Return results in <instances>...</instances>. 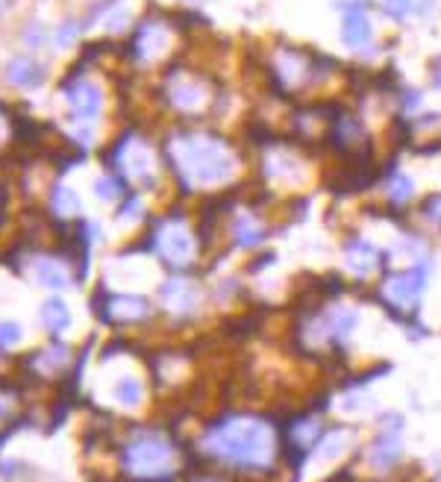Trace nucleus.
Instances as JSON below:
<instances>
[{"label": "nucleus", "instance_id": "nucleus-28", "mask_svg": "<svg viewBox=\"0 0 441 482\" xmlns=\"http://www.w3.org/2000/svg\"><path fill=\"white\" fill-rule=\"evenodd\" d=\"M9 138H12V115H9V109L0 104V147H6Z\"/></svg>", "mask_w": 441, "mask_h": 482}, {"label": "nucleus", "instance_id": "nucleus-32", "mask_svg": "<svg viewBox=\"0 0 441 482\" xmlns=\"http://www.w3.org/2000/svg\"><path fill=\"white\" fill-rule=\"evenodd\" d=\"M6 6H9V0H0V15L6 12Z\"/></svg>", "mask_w": 441, "mask_h": 482}, {"label": "nucleus", "instance_id": "nucleus-9", "mask_svg": "<svg viewBox=\"0 0 441 482\" xmlns=\"http://www.w3.org/2000/svg\"><path fill=\"white\" fill-rule=\"evenodd\" d=\"M62 91H66L68 109L77 124L97 120L100 109H104V89H100L95 80H68L62 82Z\"/></svg>", "mask_w": 441, "mask_h": 482}, {"label": "nucleus", "instance_id": "nucleus-21", "mask_svg": "<svg viewBox=\"0 0 441 482\" xmlns=\"http://www.w3.org/2000/svg\"><path fill=\"white\" fill-rule=\"evenodd\" d=\"M50 206H53V212H57V215L71 218V215H77V212H80V198L68 189V185L57 183L50 189Z\"/></svg>", "mask_w": 441, "mask_h": 482}, {"label": "nucleus", "instance_id": "nucleus-3", "mask_svg": "<svg viewBox=\"0 0 441 482\" xmlns=\"http://www.w3.org/2000/svg\"><path fill=\"white\" fill-rule=\"evenodd\" d=\"M118 456H121L124 474L133 479H165L177 465V450L159 430H133Z\"/></svg>", "mask_w": 441, "mask_h": 482}, {"label": "nucleus", "instance_id": "nucleus-30", "mask_svg": "<svg viewBox=\"0 0 441 482\" xmlns=\"http://www.w3.org/2000/svg\"><path fill=\"white\" fill-rule=\"evenodd\" d=\"M12 403H15V394L9 392V388H0V421L12 412Z\"/></svg>", "mask_w": 441, "mask_h": 482}, {"label": "nucleus", "instance_id": "nucleus-20", "mask_svg": "<svg viewBox=\"0 0 441 482\" xmlns=\"http://www.w3.org/2000/svg\"><path fill=\"white\" fill-rule=\"evenodd\" d=\"M385 194H389L391 206H403V203H409L412 194H415V183H412V177H406L403 171H389V180H385Z\"/></svg>", "mask_w": 441, "mask_h": 482}, {"label": "nucleus", "instance_id": "nucleus-22", "mask_svg": "<svg viewBox=\"0 0 441 482\" xmlns=\"http://www.w3.org/2000/svg\"><path fill=\"white\" fill-rule=\"evenodd\" d=\"M95 194H97V200H104V203L121 200L124 198V177H121V174H115V171L97 177L95 180Z\"/></svg>", "mask_w": 441, "mask_h": 482}, {"label": "nucleus", "instance_id": "nucleus-27", "mask_svg": "<svg viewBox=\"0 0 441 482\" xmlns=\"http://www.w3.org/2000/svg\"><path fill=\"white\" fill-rule=\"evenodd\" d=\"M421 215H424L429 224H436L441 227V191L436 194H429V198L421 203Z\"/></svg>", "mask_w": 441, "mask_h": 482}, {"label": "nucleus", "instance_id": "nucleus-2", "mask_svg": "<svg viewBox=\"0 0 441 482\" xmlns=\"http://www.w3.org/2000/svg\"><path fill=\"white\" fill-rule=\"evenodd\" d=\"M165 156L186 191L218 189L233 180L238 168L227 138H220L218 133H204V129H177L165 142Z\"/></svg>", "mask_w": 441, "mask_h": 482}, {"label": "nucleus", "instance_id": "nucleus-29", "mask_svg": "<svg viewBox=\"0 0 441 482\" xmlns=\"http://www.w3.org/2000/svg\"><path fill=\"white\" fill-rule=\"evenodd\" d=\"M385 9H389V15L394 18H406L412 12V0H383Z\"/></svg>", "mask_w": 441, "mask_h": 482}, {"label": "nucleus", "instance_id": "nucleus-16", "mask_svg": "<svg viewBox=\"0 0 441 482\" xmlns=\"http://www.w3.org/2000/svg\"><path fill=\"white\" fill-rule=\"evenodd\" d=\"M6 80L9 86L15 89H39L44 82V68L33 57H24V53H18L6 62Z\"/></svg>", "mask_w": 441, "mask_h": 482}, {"label": "nucleus", "instance_id": "nucleus-34", "mask_svg": "<svg viewBox=\"0 0 441 482\" xmlns=\"http://www.w3.org/2000/svg\"><path fill=\"white\" fill-rule=\"evenodd\" d=\"M436 482H441V474H438V477H436Z\"/></svg>", "mask_w": 441, "mask_h": 482}, {"label": "nucleus", "instance_id": "nucleus-13", "mask_svg": "<svg viewBox=\"0 0 441 482\" xmlns=\"http://www.w3.org/2000/svg\"><path fill=\"white\" fill-rule=\"evenodd\" d=\"M342 256H344V268H347L351 274H356V276L374 274L376 268L383 265V250L376 247L374 241H368V238H362V236L347 238V241H344Z\"/></svg>", "mask_w": 441, "mask_h": 482}, {"label": "nucleus", "instance_id": "nucleus-24", "mask_svg": "<svg viewBox=\"0 0 441 482\" xmlns=\"http://www.w3.org/2000/svg\"><path fill=\"white\" fill-rule=\"evenodd\" d=\"M80 33H82V24L74 21V18H66V21L59 24L57 35H53V44H57L59 51H68V48H74V42L80 39Z\"/></svg>", "mask_w": 441, "mask_h": 482}, {"label": "nucleus", "instance_id": "nucleus-26", "mask_svg": "<svg viewBox=\"0 0 441 482\" xmlns=\"http://www.w3.org/2000/svg\"><path fill=\"white\" fill-rule=\"evenodd\" d=\"M24 336V330H21V323H15V321H0V347H12L18 345Z\"/></svg>", "mask_w": 441, "mask_h": 482}, {"label": "nucleus", "instance_id": "nucleus-10", "mask_svg": "<svg viewBox=\"0 0 441 482\" xmlns=\"http://www.w3.org/2000/svg\"><path fill=\"white\" fill-rule=\"evenodd\" d=\"M159 303L165 306V312L171 315H191L200 306V289L197 283H191L189 276H171L159 285Z\"/></svg>", "mask_w": 441, "mask_h": 482}, {"label": "nucleus", "instance_id": "nucleus-6", "mask_svg": "<svg viewBox=\"0 0 441 482\" xmlns=\"http://www.w3.org/2000/svg\"><path fill=\"white\" fill-rule=\"evenodd\" d=\"M109 162H112L115 174H121L124 180H133L135 185H142V189L156 185V153L142 136L135 133L124 136L121 142L115 144Z\"/></svg>", "mask_w": 441, "mask_h": 482}, {"label": "nucleus", "instance_id": "nucleus-8", "mask_svg": "<svg viewBox=\"0 0 441 482\" xmlns=\"http://www.w3.org/2000/svg\"><path fill=\"white\" fill-rule=\"evenodd\" d=\"M171 48V27H165L156 18H144V21L135 27L133 42H130V53L139 65L156 62L165 57V51Z\"/></svg>", "mask_w": 441, "mask_h": 482}, {"label": "nucleus", "instance_id": "nucleus-1", "mask_svg": "<svg viewBox=\"0 0 441 482\" xmlns=\"http://www.w3.org/2000/svg\"><path fill=\"white\" fill-rule=\"evenodd\" d=\"M206 456L242 470H271L280 456V432L262 415L233 412L215 421L200 439Z\"/></svg>", "mask_w": 441, "mask_h": 482}, {"label": "nucleus", "instance_id": "nucleus-7", "mask_svg": "<svg viewBox=\"0 0 441 482\" xmlns=\"http://www.w3.org/2000/svg\"><path fill=\"white\" fill-rule=\"evenodd\" d=\"M162 95L168 100V106H174L182 115H200L209 106V86L195 74H168L162 86Z\"/></svg>", "mask_w": 441, "mask_h": 482}, {"label": "nucleus", "instance_id": "nucleus-31", "mask_svg": "<svg viewBox=\"0 0 441 482\" xmlns=\"http://www.w3.org/2000/svg\"><path fill=\"white\" fill-rule=\"evenodd\" d=\"M436 86L441 89V59H436Z\"/></svg>", "mask_w": 441, "mask_h": 482}, {"label": "nucleus", "instance_id": "nucleus-11", "mask_svg": "<svg viewBox=\"0 0 441 482\" xmlns=\"http://www.w3.org/2000/svg\"><path fill=\"white\" fill-rule=\"evenodd\" d=\"M324 424L315 415H300L294 418L286 430H282V439H286V447L289 453H300V462L306 459V453L315 447V444L324 439Z\"/></svg>", "mask_w": 441, "mask_h": 482}, {"label": "nucleus", "instance_id": "nucleus-19", "mask_svg": "<svg viewBox=\"0 0 441 482\" xmlns=\"http://www.w3.org/2000/svg\"><path fill=\"white\" fill-rule=\"evenodd\" d=\"M39 318H42V327L57 336V332H62L71 323V312H68V306L62 303L59 298H48V300L42 303Z\"/></svg>", "mask_w": 441, "mask_h": 482}, {"label": "nucleus", "instance_id": "nucleus-23", "mask_svg": "<svg viewBox=\"0 0 441 482\" xmlns=\"http://www.w3.org/2000/svg\"><path fill=\"white\" fill-rule=\"evenodd\" d=\"M115 397L124 406H139L142 397H144V388H142V383L135 377H121L115 383Z\"/></svg>", "mask_w": 441, "mask_h": 482}, {"label": "nucleus", "instance_id": "nucleus-17", "mask_svg": "<svg viewBox=\"0 0 441 482\" xmlns=\"http://www.w3.org/2000/svg\"><path fill=\"white\" fill-rule=\"evenodd\" d=\"M265 236H268V227L262 224V218H256L253 212H238L233 218V241L236 247L242 250H253L259 247Z\"/></svg>", "mask_w": 441, "mask_h": 482}, {"label": "nucleus", "instance_id": "nucleus-14", "mask_svg": "<svg viewBox=\"0 0 441 482\" xmlns=\"http://www.w3.org/2000/svg\"><path fill=\"white\" fill-rule=\"evenodd\" d=\"M338 9L344 12V21H342V42L347 48H362V44L371 42V21H368V12L360 0H351V4H336Z\"/></svg>", "mask_w": 441, "mask_h": 482}, {"label": "nucleus", "instance_id": "nucleus-33", "mask_svg": "<svg viewBox=\"0 0 441 482\" xmlns=\"http://www.w3.org/2000/svg\"><path fill=\"white\" fill-rule=\"evenodd\" d=\"M197 482H220V479H215V477H200Z\"/></svg>", "mask_w": 441, "mask_h": 482}, {"label": "nucleus", "instance_id": "nucleus-15", "mask_svg": "<svg viewBox=\"0 0 441 482\" xmlns=\"http://www.w3.org/2000/svg\"><path fill=\"white\" fill-rule=\"evenodd\" d=\"M400 462V430L383 426L374 444L368 447V465L374 470H391Z\"/></svg>", "mask_w": 441, "mask_h": 482}, {"label": "nucleus", "instance_id": "nucleus-4", "mask_svg": "<svg viewBox=\"0 0 441 482\" xmlns=\"http://www.w3.org/2000/svg\"><path fill=\"white\" fill-rule=\"evenodd\" d=\"M151 247L168 271H186L197 259V238L182 215H168L156 221L151 233Z\"/></svg>", "mask_w": 441, "mask_h": 482}, {"label": "nucleus", "instance_id": "nucleus-12", "mask_svg": "<svg viewBox=\"0 0 441 482\" xmlns=\"http://www.w3.org/2000/svg\"><path fill=\"white\" fill-rule=\"evenodd\" d=\"M153 315V306L142 294H109L104 306V318L112 323H139Z\"/></svg>", "mask_w": 441, "mask_h": 482}, {"label": "nucleus", "instance_id": "nucleus-18", "mask_svg": "<svg viewBox=\"0 0 441 482\" xmlns=\"http://www.w3.org/2000/svg\"><path fill=\"white\" fill-rule=\"evenodd\" d=\"M33 271H35V280L42 283V289H48V292H66L71 285L68 268L53 256H39L33 262Z\"/></svg>", "mask_w": 441, "mask_h": 482}, {"label": "nucleus", "instance_id": "nucleus-5", "mask_svg": "<svg viewBox=\"0 0 441 482\" xmlns=\"http://www.w3.org/2000/svg\"><path fill=\"white\" fill-rule=\"evenodd\" d=\"M427 276H429V259H415L406 271H391L380 283V300L389 306L391 312L400 315H415L421 298L427 292Z\"/></svg>", "mask_w": 441, "mask_h": 482}, {"label": "nucleus", "instance_id": "nucleus-25", "mask_svg": "<svg viewBox=\"0 0 441 482\" xmlns=\"http://www.w3.org/2000/svg\"><path fill=\"white\" fill-rule=\"evenodd\" d=\"M21 39H24V44L27 48H42L44 42H48V30H44V24H39V21H30L21 30Z\"/></svg>", "mask_w": 441, "mask_h": 482}]
</instances>
